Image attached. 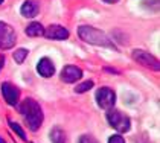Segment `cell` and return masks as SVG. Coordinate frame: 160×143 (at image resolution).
Masks as SVG:
<instances>
[{"instance_id": "cell-1", "label": "cell", "mask_w": 160, "mask_h": 143, "mask_svg": "<svg viewBox=\"0 0 160 143\" xmlns=\"http://www.w3.org/2000/svg\"><path fill=\"white\" fill-rule=\"evenodd\" d=\"M20 113L25 117L26 125L29 126L31 131H37L43 123V110L40 104L34 99H25L23 104L20 105Z\"/></svg>"}, {"instance_id": "cell-2", "label": "cell", "mask_w": 160, "mask_h": 143, "mask_svg": "<svg viewBox=\"0 0 160 143\" xmlns=\"http://www.w3.org/2000/svg\"><path fill=\"white\" fill-rule=\"evenodd\" d=\"M78 35L82 41H86L88 44L93 46H102V47H111L114 49L111 40L108 38V35L105 32H102L101 29L92 27V26H79L78 27Z\"/></svg>"}, {"instance_id": "cell-3", "label": "cell", "mask_w": 160, "mask_h": 143, "mask_svg": "<svg viewBox=\"0 0 160 143\" xmlns=\"http://www.w3.org/2000/svg\"><path fill=\"white\" fill-rule=\"evenodd\" d=\"M107 122H108V125L113 126L118 132L130 131V126H131L130 117L125 116L123 113H121V111L116 110V108H108V110H107Z\"/></svg>"}, {"instance_id": "cell-4", "label": "cell", "mask_w": 160, "mask_h": 143, "mask_svg": "<svg viewBox=\"0 0 160 143\" xmlns=\"http://www.w3.org/2000/svg\"><path fill=\"white\" fill-rule=\"evenodd\" d=\"M133 60L136 62H139L140 66H145L148 69H151V70L154 72H159L160 70V62L159 60L156 58V57H152L151 53H148L145 50H139V49H136L133 50Z\"/></svg>"}, {"instance_id": "cell-5", "label": "cell", "mask_w": 160, "mask_h": 143, "mask_svg": "<svg viewBox=\"0 0 160 143\" xmlns=\"http://www.w3.org/2000/svg\"><path fill=\"white\" fill-rule=\"evenodd\" d=\"M17 35L12 26L0 22V49H11L15 46Z\"/></svg>"}, {"instance_id": "cell-6", "label": "cell", "mask_w": 160, "mask_h": 143, "mask_svg": "<svg viewBox=\"0 0 160 143\" xmlns=\"http://www.w3.org/2000/svg\"><path fill=\"white\" fill-rule=\"evenodd\" d=\"M114 102H116V96H114V91L111 88L102 87L96 91V104L99 105V108H102V110L113 108Z\"/></svg>"}, {"instance_id": "cell-7", "label": "cell", "mask_w": 160, "mask_h": 143, "mask_svg": "<svg viewBox=\"0 0 160 143\" xmlns=\"http://www.w3.org/2000/svg\"><path fill=\"white\" fill-rule=\"evenodd\" d=\"M2 95L3 99L6 101V104L9 105H17L18 97H20V90L11 82H3L2 84Z\"/></svg>"}, {"instance_id": "cell-8", "label": "cell", "mask_w": 160, "mask_h": 143, "mask_svg": "<svg viewBox=\"0 0 160 143\" xmlns=\"http://www.w3.org/2000/svg\"><path fill=\"white\" fill-rule=\"evenodd\" d=\"M82 78V72L76 66H66L61 70V81L67 84H73Z\"/></svg>"}, {"instance_id": "cell-9", "label": "cell", "mask_w": 160, "mask_h": 143, "mask_svg": "<svg viewBox=\"0 0 160 143\" xmlns=\"http://www.w3.org/2000/svg\"><path fill=\"white\" fill-rule=\"evenodd\" d=\"M50 40H67L69 38V31L60 24H50L48 29H44V35Z\"/></svg>"}, {"instance_id": "cell-10", "label": "cell", "mask_w": 160, "mask_h": 143, "mask_svg": "<svg viewBox=\"0 0 160 143\" xmlns=\"http://www.w3.org/2000/svg\"><path fill=\"white\" fill-rule=\"evenodd\" d=\"M20 12H22V15L26 17V18H34L38 12H40V3H38L37 0H26L25 3L22 5Z\"/></svg>"}, {"instance_id": "cell-11", "label": "cell", "mask_w": 160, "mask_h": 143, "mask_svg": "<svg viewBox=\"0 0 160 143\" xmlns=\"http://www.w3.org/2000/svg\"><path fill=\"white\" fill-rule=\"evenodd\" d=\"M37 72L43 78H50L55 73V66L49 58H41L37 64Z\"/></svg>"}, {"instance_id": "cell-12", "label": "cell", "mask_w": 160, "mask_h": 143, "mask_svg": "<svg viewBox=\"0 0 160 143\" xmlns=\"http://www.w3.org/2000/svg\"><path fill=\"white\" fill-rule=\"evenodd\" d=\"M26 34L29 37H43L44 35V27L41 26V23L34 22L26 27Z\"/></svg>"}, {"instance_id": "cell-13", "label": "cell", "mask_w": 160, "mask_h": 143, "mask_svg": "<svg viewBox=\"0 0 160 143\" xmlns=\"http://www.w3.org/2000/svg\"><path fill=\"white\" fill-rule=\"evenodd\" d=\"M50 140L53 143H67L66 132L62 131L61 128H53V130L50 131Z\"/></svg>"}, {"instance_id": "cell-14", "label": "cell", "mask_w": 160, "mask_h": 143, "mask_svg": "<svg viewBox=\"0 0 160 143\" xmlns=\"http://www.w3.org/2000/svg\"><path fill=\"white\" fill-rule=\"evenodd\" d=\"M26 57H28V50L26 49H17L14 52V60H15L17 64H22L26 60Z\"/></svg>"}, {"instance_id": "cell-15", "label": "cell", "mask_w": 160, "mask_h": 143, "mask_svg": "<svg viewBox=\"0 0 160 143\" xmlns=\"http://www.w3.org/2000/svg\"><path fill=\"white\" fill-rule=\"evenodd\" d=\"M92 87H93V81H84L82 84L75 87V91L76 93H84V91H88Z\"/></svg>"}, {"instance_id": "cell-16", "label": "cell", "mask_w": 160, "mask_h": 143, "mask_svg": "<svg viewBox=\"0 0 160 143\" xmlns=\"http://www.w3.org/2000/svg\"><path fill=\"white\" fill-rule=\"evenodd\" d=\"M9 126H11L14 131L17 132V136H18V137H22L23 140H28V137H26L25 131H23V128H22L18 123H15V122H11V120H9Z\"/></svg>"}, {"instance_id": "cell-17", "label": "cell", "mask_w": 160, "mask_h": 143, "mask_svg": "<svg viewBox=\"0 0 160 143\" xmlns=\"http://www.w3.org/2000/svg\"><path fill=\"white\" fill-rule=\"evenodd\" d=\"M79 143H99L93 136H90V134H84V136H81L79 137Z\"/></svg>"}, {"instance_id": "cell-18", "label": "cell", "mask_w": 160, "mask_h": 143, "mask_svg": "<svg viewBox=\"0 0 160 143\" xmlns=\"http://www.w3.org/2000/svg\"><path fill=\"white\" fill-rule=\"evenodd\" d=\"M108 143H125L122 136H119V134H114V136H111L110 139H108Z\"/></svg>"}, {"instance_id": "cell-19", "label": "cell", "mask_w": 160, "mask_h": 143, "mask_svg": "<svg viewBox=\"0 0 160 143\" xmlns=\"http://www.w3.org/2000/svg\"><path fill=\"white\" fill-rule=\"evenodd\" d=\"M102 2H105V3H116V2H119V0H102Z\"/></svg>"}, {"instance_id": "cell-20", "label": "cell", "mask_w": 160, "mask_h": 143, "mask_svg": "<svg viewBox=\"0 0 160 143\" xmlns=\"http://www.w3.org/2000/svg\"><path fill=\"white\" fill-rule=\"evenodd\" d=\"M3 67V57H0V69Z\"/></svg>"}, {"instance_id": "cell-21", "label": "cell", "mask_w": 160, "mask_h": 143, "mask_svg": "<svg viewBox=\"0 0 160 143\" xmlns=\"http://www.w3.org/2000/svg\"><path fill=\"white\" fill-rule=\"evenodd\" d=\"M0 143H6V142H5V140H3V139H2V137H0Z\"/></svg>"}, {"instance_id": "cell-22", "label": "cell", "mask_w": 160, "mask_h": 143, "mask_svg": "<svg viewBox=\"0 0 160 143\" xmlns=\"http://www.w3.org/2000/svg\"><path fill=\"white\" fill-rule=\"evenodd\" d=\"M2 3H3V0H0V5H2Z\"/></svg>"}]
</instances>
